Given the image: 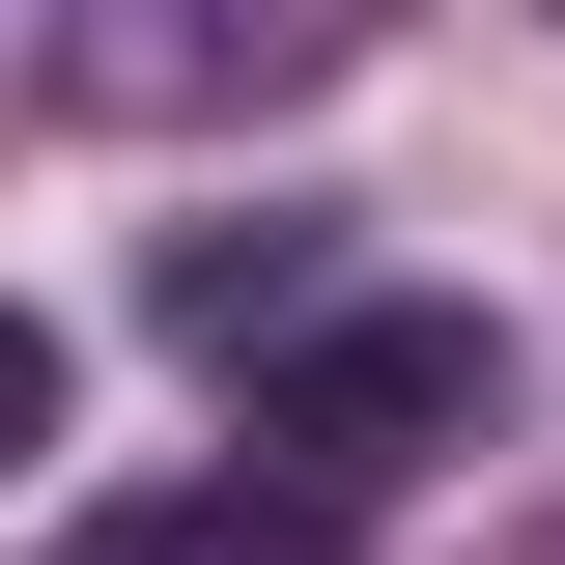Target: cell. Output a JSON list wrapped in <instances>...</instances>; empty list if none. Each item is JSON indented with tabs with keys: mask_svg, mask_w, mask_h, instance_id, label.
<instances>
[{
	"mask_svg": "<svg viewBox=\"0 0 565 565\" xmlns=\"http://www.w3.org/2000/svg\"><path fill=\"white\" fill-rule=\"evenodd\" d=\"M57 452V311H0V481Z\"/></svg>",
	"mask_w": 565,
	"mask_h": 565,
	"instance_id": "4",
	"label": "cell"
},
{
	"mask_svg": "<svg viewBox=\"0 0 565 565\" xmlns=\"http://www.w3.org/2000/svg\"><path fill=\"white\" fill-rule=\"evenodd\" d=\"M141 311H170V340H311V311H367V282H340V226H170Z\"/></svg>",
	"mask_w": 565,
	"mask_h": 565,
	"instance_id": "2",
	"label": "cell"
},
{
	"mask_svg": "<svg viewBox=\"0 0 565 565\" xmlns=\"http://www.w3.org/2000/svg\"><path fill=\"white\" fill-rule=\"evenodd\" d=\"M481 424H509V340L452 282H367V311H311V340L255 367V481L282 509H396V481H452Z\"/></svg>",
	"mask_w": 565,
	"mask_h": 565,
	"instance_id": "1",
	"label": "cell"
},
{
	"mask_svg": "<svg viewBox=\"0 0 565 565\" xmlns=\"http://www.w3.org/2000/svg\"><path fill=\"white\" fill-rule=\"evenodd\" d=\"M57 565H340V509H282V481H114Z\"/></svg>",
	"mask_w": 565,
	"mask_h": 565,
	"instance_id": "3",
	"label": "cell"
}]
</instances>
